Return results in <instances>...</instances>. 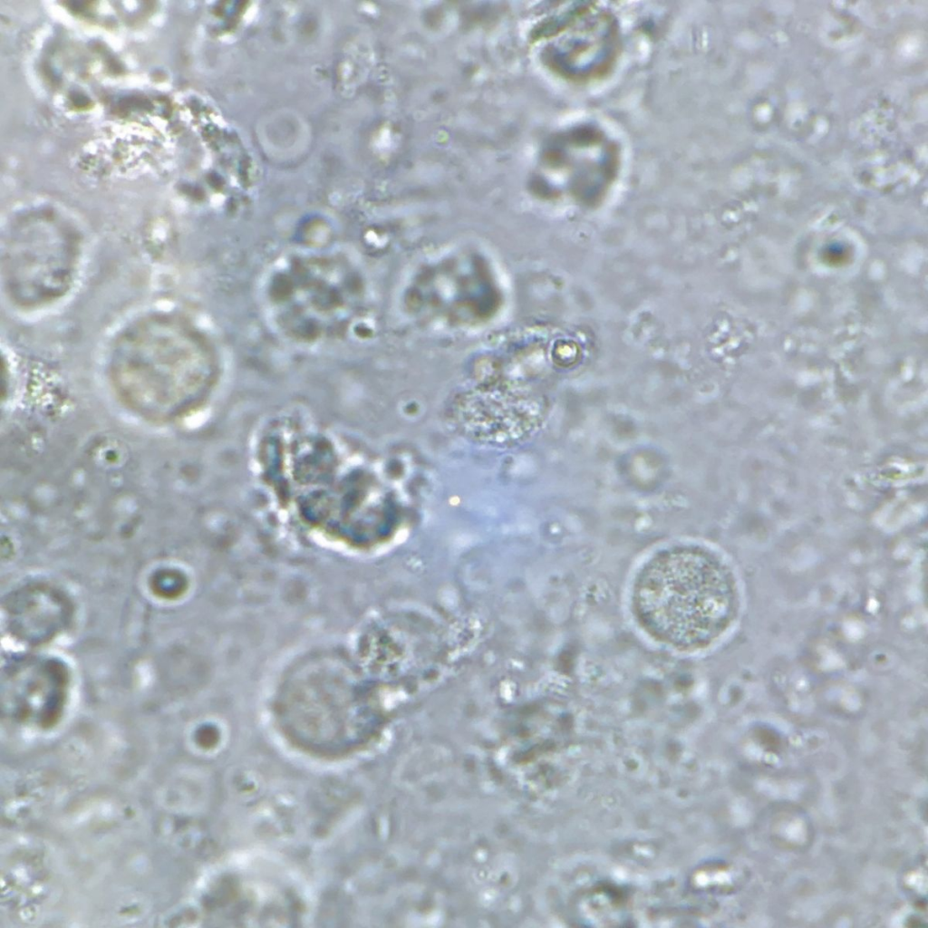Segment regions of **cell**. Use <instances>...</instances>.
Instances as JSON below:
<instances>
[{"mask_svg":"<svg viewBox=\"0 0 928 928\" xmlns=\"http://www.w3.org/2000/svg\"><path fill=\"white\" fill-rule=\"evenodd\" d=\"M633 614L655 640L677 650L713 643L733 622L738 609L734 578L712 553L675 546L653 556L633 586Z\"/></svg>","mask_w":928,"mask_h":928,"instance_id":"1","label":"cell"},{"mask_svg":"<svg viewBox=\"0 0 928 928\" xmlns=\"http://www.w3.org/2000/svg\"><path fill=\"white\" fill-rule=\"evenodd\" d=\"M22 222L14 227L6 244L5 266L14 297L37 304L63 293L74 259L69 231L49 220Z\"/></svg>","mask_w":928,"mask_h":928,"instance_id":"2","label":"cell"},{"mask_svg":"<svg viewBox=\"0 0 928 928\" xmlns=\"http://www.w3.org/2000/svg\"><path fill=\"white\" fill-rule=\"evenodd\" d=\"M556 65L575 81L598 78L614 64L619 51V31L614 17L591 5L576 6L560 28Z\"/></svg>","mask_w":928,"mask_h":928,"instance_id":"3","label":"cell"}]
</instances>
